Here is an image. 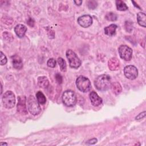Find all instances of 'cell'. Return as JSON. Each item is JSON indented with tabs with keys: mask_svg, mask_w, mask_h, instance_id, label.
<instances>
[{
	"mask_svg": "<svg viewBox=\"0 0 146 146\" xmlns=\"http://www.w3.org/2000/svg\"><path fill=\"white\" fill-rule=\"evenodd\" d=\"M94 84L97 90L101 91H106L111 87V78L107 74L101 75L95 80Z\"/></svg>",
	"mask_w": 146,
	"mask_h": 146,
	"instance_id": "obj_1",
	"label": "cell"
},
{
	"mask_svg": "<svg viewBox=\"0 0 146 146\" xmlns=\"http://www.w3.org/2000/svg\"><path fill=\"white\" fill-rule=\"evenodd\" d=\"M76 85L78 90L83 92H87L91 88V84L89 79L82 75L76 79Z\"/></svg>",
	"mask_w": 146,
	"mask_h": 146,
	"instance_id": "obj_2",
	"label": "cell"
},
{
	"mask_svg": "<svg viewBox=\"0 0 146 146\" xmlns=\"http://www.w3.org/2000/svg\"><path fill=\"white\" fill-rule=\"evenodd\" d=\"M62 101L67 107H72L75 105L77 99L75 92L72 90H66L62 95Z\"/></svg>",
	"mask_w": 146,
	"mask_h": 146,
	"instance_id": "obj_3",
	"label": "cell"
},
{
	"mask_svg": "<svg viewBox=\"0 0 146 146\" xmlns=\"http://www.w3.org/2000/svg\"><path fill=\"white\" fill-rule=\"evenodd\" d=\"M27 107L29 112L33 115H38L41 111V108L37 99L33 95H30L27 99Z\"/></svg>",
	"mask_w": 146,
	"mask_h": 146,
	"instance_id": "obj_4",
	"label": "cell"
},
{
	"mask_svg": "<svg viewBox=\"0 0 146 146\" xmlns=\"http://www.w3.org/2000/svg\"><path fill=\"white\" fill-rule=\"evenodd\" d=\"M66 57L68 60L69 65L71 68H78L81 65V60L75 54L74 51L71 50H68L66 51Z\"/></svg>",
	"mask_w": 146,
	"mask_h": 146,
	"instance_id": "obj_5",
	"label": "cell"
},
{
	"mask_svg": "<svg viewBox=\"0 0 146 146\" xmlns=\"http://www.w3.org/2000/svg\"><path fill=\"white\" fill-rule=\"evenodd\" d=\"M2 103L7 108H12L15 104V98L14 93L11 91H6L2 96Z\"/></svg>",
	"mask_w": 146,
	"mask_h": 146,
	"instance_id": "obj_6",
	"label": "cell"
},
{
	"mask_svg": "<svg viewBox=\"0 0 146 146\" xmlns=\"http://www.w3.org/2000/svg\"><path fill=\"white\" fill-rule=\"evenodd\" d=\"M120 58L126 61H129L132 56V50L127 45H121L118 48Z\"/></svg>",
	"mask_w": 146,
	"mask_h": 146,
	"instance_id": "obj_7",
	"label": "cell"
},
{
	"mask_svg": "<svg viewBox=\"0 0 146 146\" xmlns=\"http://www.w3.org/2000/svg\"><path fill=\"white\" fill-rule=\"evenodd\" d=\"M124 74L126 78L130 80H133L138 76V70L133 65H128L124 68Z\"/></svg>",
	"mask_w": 146,
	"mask_h": 146,
	"instance_id": "obj_8",
	"label": "cell"
},
{
	"mask_svg": "<svg viewBox=\"0 0 146 146\" xmlns=\"http://www.w3.org/2000/svg\"><path fill=\"white\" fill-rule=\"evenodd\" d=\"M79 25L84 28L90 26L92 23V18L90 15H83L78 18Z\"/></svg>",
	"mask_w": 146,
	"mask_h": 146,
	"instance_id": "obj_9",
	"label": "cell"
},
{
	"mask_svg": "<svg viewBox=\"0 0 146 146\" xmlns=\"http://www.w3.org/2000/svg\"><path fill=\"white\" fill-rule=\"evenodd\" d=\"M18 102L17 104V111L23 115H26L27 111L26 110L25 100L26 98L25 96H19L18 98Z\"/></svg>",
	"mask_w": 146,
	"mask_h": 146,
	"instance_id": "obj_10",
	"label": "cell"
},
{
	"mask_svg": "<svg viewBox=\"0 0 146 146\" xmlns=\"http://www.w3.org/2000/svg\"><path fill=\"white\" fill-rule=\"evenodd\" d=\"M90 99L92 106H99L102 103V99L95 91H91L89 95Z\"/></svg>",
	"mask_w": 146,
	"mask_h": 146,
	"instance_id": "obj_11",
	"label": "cell"
},
{
	"mask_svg": "<svg viewBox=\"0 0 146 146\" xmlns=\"http://www.w3.org/2000/svg\"><path fill=\"white\" fill-rule=\"evenodd\" d=\"M27 31V27L22 24H18L14 27V31L19 38H23Z\"/></svg>",
	"mask_w": 146,
	"mask_h": 146,
	"instance_id": "obj_12",
	"label": "cell"
},
{
	"mask_svg": "<svg viewBox=\"0 0 146 146\" xmlns=\"http://www.w3.org/2000/svg\"><path fill=\"white\" fill-rule=\"evenodd\" d=\"M12 62L14 68L17 70H21L23 67V62L20 56L15 55L12 56Z\"/></svg>",
	"mask_w": 146,
	"mask_h": 146,
	"instance_id": "obj_13",
	"label": "cell"
},
{
	"mask_svg": "<svg viewBox=\"0 0 146 146\" xmlns=\"http://www.w3.org/2000/svg\"><path fill=\"white\" fill-rule=\"evenodd\" d=\"M119 61L116 58H112L108 62V66L110 70L115 71L119 67Z\"/></svg>",
	"mask_w": 146,
	"mask_h": 146,
	"instance_id": "obj_14",
	"label": "cell"
},
{
	"mask_svg": "<svg viewBox=\"0 0 146 146\" xmlns=\"http://www.w3.org/2000/svg\"><path fill=\"white\" fill-rule=\"evenodd\" d=\"M117 29V26L115 24H111L104 28V33L111 36L115 34L116 30Z\"/></svg>",
	"mask_w": 146,
	"mask_h": 146,
	"instance_id": "obj_15",
	"label": "cell"
},
{
	"mask_svg": "<svg viewBox=\"0 0 146 146\" xmlns=\"http://www.w3.org/2000/svg\"><path fill=\"white\" fill-rule=\"evenodd\" d=\"M137 21L139 25L143 27L146 26V15L145 13L139 12L137 14Z\"/></svg>",
	"mask_w": 146,
	"mask_h": 146,
	"instance_id": "obj_16",
	"label": "cell"
},
{
	"mask_svg": "<svg viewBox=\"0 0 146 146\" xmlns=\"http://www.w3.org/2000/svg\"><path fill=\"white\" fill-rule=\"evenodd\" d=\"M38 86L41 88H47L49 86V81L46 76H39L38 78Z\"/></svg>",
	"mask_w": 146,
	"mask_h": 146,
	"instance_id": "obj_17",
	"label": "cell"
},
{
	"mask_svg": "<svg viewBox=\"0 0 146 146\" xmlns=\"http://www.w3.org/2000/svg\"><path fill=\"white\" fill-rule=\"evenodd\" d=\"M111 87L113 92L116 95L120 94L122 90L121 86L118 82H114L111 84Z\"/></svg>",
	"mask_w": 146,
	"mask_h": 146,
	"instance_id": "obj_18",
	"label": "cell"
},
{
	"mask_svg": "<svg viewBox=\"0 0 146 146\" xmlns=\"http://www.w3.org/2000/svg\"><path fill=\"white\" fill-rule=\"evenodd\" d=\"M116 6L117 9L120 11H125L128 9L127 5L121 0L116 1Z\"/></svg>",
	"mask_w": 146,
	"mask_h": 146,
	"instance_id": "obj_19",
	"label": "cell"
},
{
	"mask_svg": "<svg viewBox=\"0 0 146 146\" xmlns=\"http://www.w3.org/2000/svg\"><path fill=\"white\" fill-rule=\"evenodd\" d=\"M36 99L39 104H44L46 103V98L44 95L41 91H39L36 93Z\"/></svg>",
	"mask_w": 146,
	"mask_h": 146,
	"instance_id": "obj_20",
	"label": "cell"
},
{
	"mask_svg": "<svg viewBox=\"0 0 146 146\" xmlns=\"http://www.w3.org/2000/svg\"><path fill=\"white\" fill-rule=\"evenodd\" d=\"M58 63L60 66V70L63 72H65L67 68V65L65 60L62 58H58Z\"/></svg>",
	"mask_w": 146,
	"mask_h": 146,
	"instance_id": "obj_21",
	"label": "cell"
},
{
	"mask_svg": "<svg viewBox=\"0 0 146 146\" xmlns=\"http://www.w3.org/2000/svg\"><path fill=\"white\" fill-rule=\"evenodd\" d=\"M117 15L112 12H110L107 13L106 15V18L107 20L110 21H115L117 19Z\"/></svg>",
	"mask_w": 146,
	"mask_h": 146,
	"instance_id": "obj_22",
	"label": "cell"
},
{
	"mask_svg": "<svg viewBox=\"0 0 146 146\" xmlns=\"http://www.w3.org/2000/svg\"><path fill=\"white\" fill-rule=\"evenodd\" d=\"M56 60L54 58H50L47 62V64L49 67L54 68L56 66Z\"/></svg>",
	"mask_w": 146,
	"mask_h": 146,
	"instance_id": "obj_23",
	"label": "cell"
},
{
	"mask_svg": "<svg viewBox=\"0 0 146 146\" xmlns=\"http://www.w3.org/2000/svg\"><path fill=\"white\" fill-rule=\"evenodd\" d=\"M97 2L94 1H90L87 2V6L91 9H94L97 6Z\"/></svg>",
	"mask_w": 146,
	"mask_h": 146,
	"instance_id": "obj_24",
	"label": "cell"
},
{
	"mask_svg": "<svg viewBox=\"0 0 146 146\" xmlns=\"http://www.w3.org/2000/svg\"><path fill=\"white\" fill-rule=\"evenodd\" d=\"M7 61V59L6 55L2 52V51H1V65H4L6 64Z\"/></svg>",
	"mask_w": 146,
	"mask_h": 146,
	"instance_id": "obj_25",
	"label": "cell"
},
{
	"mask_svg": "<svg viewBox=\"0 0 146 146\" xmlns=\"http://www.w3.org/2000/svg\"><path fill=\"white\" fill-rule=\"evenodd\" d=\"M125 29L126 30L129 32L131 33V31L133 29V26L132 25L131 23V22H126L125 24Z\"/></svg>",
	"mask_w": 146,
	"mask_h": 146,
	"instance_id": "obj_26",
	"label": "cell"
},
{
	"mask_svg": "<svg viewBox=\"0 0 146 146\" xmlns=\"http://www.w3.org/2000/svg\"><path fill=\"white\" fill-rule=\"evenodd\" d=\"M145 116V111H143V112H141L139 113L137 116L135 117V120H140L142 119H143Z\"/></svg>",
	"mask_w": 146,
	"mask_h": 146,
	"instance_id": "obj_27",
	"label": "cell"
},
{
	"mask_svg": "<svg viewBox=\"0 0 146 146\" xmlns=\"http://www.w3.org/2000/svg\"><path fill=\"white\" fill-rule=\"evenodd\" d=\"M55 79L59 84L62 83V77L59 74H56L55 75Z\"/></svg>",
	"mask_w": 146,
	"mask_h": 146,
	"instance_id": "obj_28",
	"label": "cell"
},
{
	"mask_svg": "<svg viewBox=\"0 0 146 146\" xmlns=\"http://www.w3.org/2000/svg\"><path fill=\"white\" fill-rule=\"evenodd\" d=\"M27 23L30 26L33 27L34 25V19H33V18H30L28 19V21H27Z\"/></svg>",
	"mask_w": 146,
	"mask_h": 146,
	"instance_id": "obj_29",
	"label": "cell"
},
{
	"mask_svg": "<svg viewBox=\"0 0 146 146\" xmlns=\"http://www.w3.org/2000/svg\"><path fill=\"white\" fill-rule=\"evenodd\" d=\"M97 141H98L97 139H96V138H93V139H90L89 140H88L87 142V143L88 144H95Z\"/></svg>",
	"mask_w": 146,
	"mask_h": 146,
	"instance_id": "obj_30",
	"label": "cell"
},
{
	"mask_svg": "<svg viewBox=\"0 0 146 146\" xmlns=\"http://www.w3.org/2000/svg\"><path fill=\"white\" fill-rule=\"evenodd\" d=\"M74 3L78 5V6H80L81 5L82 3V1H74Z\"/></svg>",
	"mask_w": 146,
	"mask_h": 146,
	"instance_id": "obj_31",
	"label": "cell"
},
{
	"mask_svg": "<svg viewBox=\"0 0 146 146\" xmlns=\"http://www.w3.org/2000/svg\"><path fill=\"white\" fill-rule=\"evenodd\" d=\"M132 3H134V4H135V5H135V6H136V7H137V8H139V9H140V7H139V6H138V5H137H137H136V3H135V2H134V1H132Z\"/></svg>",
	"mask_w": 146,
	"mask_h": 146,
	"instance_id": "obj_32",
	"label": "cell"
},
{
	"mask_svg": "<svg viewBox=\"0 0 146 146\" xmlns=\"http://www.w3.org/2000/svg\"><path fill=\"white\" fill-rule=\"evenodd\" d=\"M7 145V143H1V146H3V145Z\"/></svg>",
	"mask_w": 146,
	"mask_h": 146,
	"instance_id": "obj_33",
	"label": "cell"
}]
</instances>
